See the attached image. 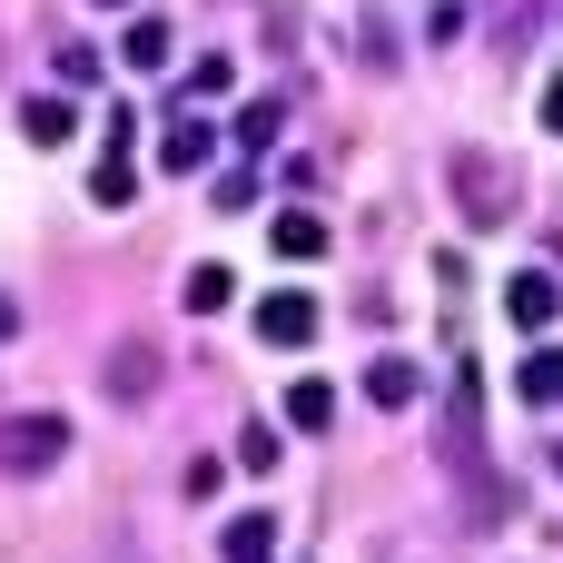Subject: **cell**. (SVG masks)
I'll list each match as a JSON object with an SVG mask.
<instances>
[{"label": "cell", "mask_w": 563, "mask_h": 563, "mask_svg": "<svg viewBox=\"0 0 563 563\" xmlns=\"http://www.w3.org/2000/svg\"><path fill=\"white\" fill-rule=\"evenodd\" d=\"M89 198H99V208H129V198H139V168H129V158L109 148V158L89 168Z\"/></svg>", "instance_id": "obj_14"}, {"label": "cell", "mask_w": 563, "mask_h": 563, "mask_svg": "<svg viewBox=\"0 0 563 563\" xmlns=\"http://www.w3.org/2000/svg\"><path fill=\"white\" fill-rule=\"evenodd\" d=\"M515 396H525V406H563V346H534V356L515 366Z\"/></svg>", "instance_id": "obj_9"}, {"label": "cell", "mask_w": 563, "mask_h": 563, "mask_svg": "<svg viewBox=\"0 0 563 563\" xmlns=\"http://www.w3.org/2000/svg\"><path fill=\"white\" fill-rule=\"evenodd\" d=\"M69 129H79V119H69V99H30V109H20V139H30V148H59Z\"/></svg>", "instance_id": "obj_13"}, {"label": "cell", "mask_w": 563, "mask_h": 563, "mask_svg": "<svg viewBox=\"0 0 563 563\" xmlns=\"http://www.w3.org/2000/svg\"><path fill=\"white\" fill-rule=\"evenodd\" d=\"M505 317H515L525 336H544V327H554V317H563V287H554V277H544V267H525V277L505 287Z\"/></svg>", "instance_id": "obj_3"}, {"label": "cell", "mask_w": 563, "mask_h": 563, "mask_svg": "<svg viewBox=\"0 0 563 563\" xmlns=\"http://www.w3.org/2000/svg\"><path fill=\"white\" fill-rule=\"evenodd\" d=\"M99 79V49L89 40H59V89H89Z\"/></svg>", "instance_id": "obj_17"}, {"label": "cell", "mask_w": 563, "mask_h": 563, "mask_svg": "<svg viewBox=\"0 0 563 563\" xmlns=\"http://www.w3.org/2000/svg\"><path fill=\"white\" fill-rule=\"evenodd\" d=\"M455 178H465V198H475V208H465L475 228H505V218H515V208H505V168H495V158H455Z\"/></svg>", "instance_id": "obj_4"}, {"label": "cell", "mask_w": 563, "mask_h": 563, "mask_svg": "<svg viewBox=\"0 0 563 563\" xmlns=\"http://www.w3.org/2000/svg\"><path fill=\"white\" fill-rule=\"evenodd\" d=\"M356 386H366V406H386V416H396V406H416V386H426V376H416L406 356H376Z\"/></svg>", "instance_id": "obj_8"}, {"label": "cell", "mask_w": 563, "mask_h": 563, "mask_svg": "<svg viewBox=\"0 0 563 563\" xmlns=\"http://www.w3.org/2000/svg\"><path fill=\"white\" fill-rule=\"evenodd\" d=\"M109 10H119V0H109Z\"/></svg>", "instance_id": "obj_22"}, {"label": "cell", "mask_w": 563, "mask_h": 563, "mask_svg": "<svg viewBox=\"0 0 563 563\" xmlns=\"http://www.w3.org/2000/svg\"><path fill=\"white\" fill-rule=\"evenodd\" d=\"M69 416L59 406H20V416H0V475H59L69 465Z\"/></svg>", "instance_id": "obj_1"}, {"label": "cell", "mask_w": 563, "mask_h": 563, "mask_svg": "<svg viewBox=\"0 0 563 563\" xmlns=\"http://www.w3.org/2000/svg\"><path fill=\"white\" fill-rule=\"evenodd\" d=\"M119 59H129L139 79H148V69H168V20H158V10H139V20L119 30Z\"/></svg>", "instance_id": "obj_7"}, {"label": "cell", "mask_w": 563, "mask_h": 563, "mask_svg": "<svg viewBox=\"0 0 563 563\" xmlns=\"http://www.w3.org/2000/svg\"><path fill=\"white\" fill-rule=\"evenodd\" d=\"M188 99H228V59H198L188 69Z\"/></svg>", "instance_id": "obj_19"}, {"label": "cell", "mask_w": 563, "mask_h": 563, "mask_svg": "<svg viewBox=\"0 0 563 563\" xmlns=\"http://www.w3.org/2000/svg\"><path fill=\"white\" fill-rule=\"evenodd\" d=\"M287 426H297V435H327V426H336V396H327L317 376H297V386H287Z\"/></svg>", "instance_id": "obj_12"}, {"label": "cell", "mask_w": 563, "mask_h": 563, "mask_svg": "<svg viewBox=\"0 0 563 563\" xmlns=\"http://www.w3.org/2000/svg\"><path fill=\"white\" fill-rule=\"evenodd\" d=\"M218 544H228V563H277V515H238Z\"/></svg>", "instance_id": "obj_10"}, {"label": "cell", "mask_w": 563, "mask_h": 563, "mask_svg": "<svg viewBox=\"0 0 563 563\" xmlns=\"http://www.w3.org/2000/svg\"><path fill=\"white\" fill-rule=\"evenodd\" d=\"M277 119H287V99H247V109H238V148H267Z\"/></svg>", "instance_id": "obj_16"}, {"label": "cell", "mask_w": 563, "mask_h": 563, "mask_svg": "<svg viewBox=\"0 0 563 563\" xmlns=\"http://www.w3.org/2000/svg\"><path fill=\"white\" fill-rule=\"evenodd\" d=\"M148 366H158V356H148V346H129V356L109 366V396H148Z\"/></svg>", "instance_id": "obj_18"}, {"label": "cell", "mask_w": 563, "mask_h": 563, "mask_svg": "<svg viewBox=\"0 0 563 563\" xmlns=\"http://www.w3.org/2000/svg\"><path fill=\"white\" fill-rule=\"evenodd\" d=\"M267 238H277V257H287V267L327 257V218H307V208H277V218H267Z\"/></svg>", "instance_id": "obj_6"}, {"label": "cell", "mask_w": 563, "mask_h": 563, "mask_svg": "<svg viewBox=\"0 0 563 563\" xmlns=\"http://www.w3.org/2000/svg\"><path fill=\"white\" fill-rule=\"evenodd\" d=\"M238 465H247V475H277V465H287L277 426H238Z\"/></svg>", "instance_id": "obj_15"}, {"label": "cell", "mask_w": 563, "mask_h": 563, "mask_svg": "<svg viewBox=\"0 0 563 563\" xmlns=\"http://www.w3.org/2000/svg\"><path fill=\"white\" fill-rule=\"evenodd\" d=\"M10 336H20V307H10V297H0V346H10Z\"/></svg>", "instance_id": "obj_21"}, {"label": "cell", "mask_w": 563, "mask_h": 563, "mask_svg": "<svg viewBox=\"0 0 563 563\" xmlns=\"http://www.w3.org/2000/svg\"><path fill=\"white\" fill-rule=\"evenodd\" d=\"M544 129L563 139V79H544Z\"/></svg>", "instance_id": "obj_20"}, {"label": "cell", "mask_w": 563, "mask_h": 563, "mask_svg": "<svg viewBox=\"0 0 563 563\" xmlns=\"http://www.w3.org/2000/svg\"><path fill=\"white\" fill-rule=\"evenodd\" d=\"M228 297H238V277H228L218 257H208V267H188V287H178V307H188V317H218Z\"/></svg>", "instance_id": "obj_11"}, {"label": "cell", "mask_w": 563, "mask_h": 563, "mask_svg": "<svg viewBox=\"0 0 563 563\" xmlns=\"http://www.w3.org/2000/svg\"><path fill=\"white\" fill-rule=\"evenodd\" d=\"M257 336H267V346H307V336H317V297H307V287H277V297L257 307Z\"/></svg>", "instance_id": "obj_2"}, {"label": "cell", "mask_w": 563, "mask_h": 563, "mask_svg": "<svg viewBox=\"0 0 563 563\" xmlns=\"http://www.w3.org/2000/svg\"><path fill=\"white\" fill-rule=\"evenodd\" d=\"M208 158H218V129H208V119H168L158 168H178V178H188V168H208Z\"/></svg>", "instance_id": "obj_5"}]
</instances>
